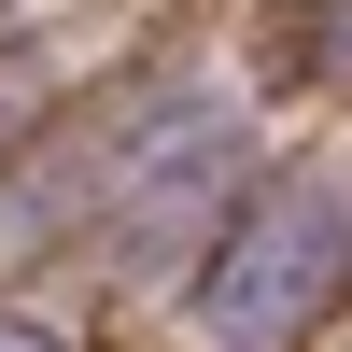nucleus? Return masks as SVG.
I'll return each instance as SVG.
<instances>
[{
  "label": "nucleus",
  "instance_id": "1",
  "mask_svg": "<svg viewBox=\"0 0 352 352\" xmlns=\"http://www.w3.org/2000/svg\"><path fill=\"white\" fill-rule=\"evenodd\" d=\"M352 282V212L324 184H268L240 226L212 240V268H197V352H296L310 324L338 310Z\"/></svg>",
  "mask_w": 352,
  "mask_h": 352
},
{
  "label": "nucleus",
  "instance_id": "2",
  "mask_svg": "<svg viewBox=\"0 0 352 352\" xmlns=\"http://www.w3.org/2000/svg\"><path fill=\"white\" fill-rule=\"evenodd\" d=\"M268 43H282V71H310V85H352V0H296Z\"/></svg>",
  "mask_w": 352,
  "mask_h": 352
}]
</instances>
